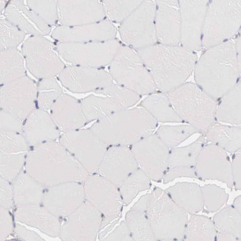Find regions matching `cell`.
<instances>
[{
  "label": "cell",
  "instance_id": "cell-4",
  "mask_svg": "<svg viewBox=\"0 0 241 241\" xmlns=\"http://www.w3.org/2000/svg\"><path fill=\"white\" fill-rule=\"evenodd\" d=\"M203 37V35H201V39L202 40Z\"/></svg>",
  "mask_w": 241,
  "mask_h": 241
},
{
  "label": "cell",
  "instance_id": "cell-2",
  "mask_svg": "<svg viewBox=\"0 0 241 241\" xmlns=\"http://www.w3.org/2000/svg\"><path fill=\"white\" fill-rule=\"evenodd\" d=\"M140 106L156 120L166 122L175 116V111L165 93L155 92L148 95L141 101Z\"/></svg>",
  "mask_w": 241,
  "mask_h": 241
},
{
  "label": "cell",
  "instance_id": "cell-3",
  "mask_svg": "<svg viewBox=\"0 0 241 241\" xmlns=\"http://www.w3.org/2000/svg\"><path fill=\"white\" fill-rule=\"evenodd\" d=\"M60 88L53 77L43 79L37 86V99L40 108H50L59 97Z\"/></svg>",
  "mask_w": 241,
  "mask_h": 241
},
{
  "label": "cell",
  "instance_id": "cell-1",
  "mask_svg": "<svg viewBox=\"0 0 241 241\" xmlns=\"http://www.w3.org/2000/svg\"><path fill=\"white\" fill-rule=\"evenodd\" d=\"M0 88L1 110L14 115L31 114L35 109L37 86L25 75L3 84Z\"/></svg>",
  "mask_w": 241,
  "mask_h": 241
},
{
  "label": "cell",
  "instance_id": "cell-5",
  "mask_svg": "<svg viewBox=\"0 0 241 241\" xmlns=\"http://www.w3.org/2000/svg\"><path fill=\"white\" fill-rule=\"evenodd\" d=\"M228 40V39H226L223 40V42H226Z\"/></svg>",
  "mask_w": 241,
  "mask_h": 241
}]
</instances>
